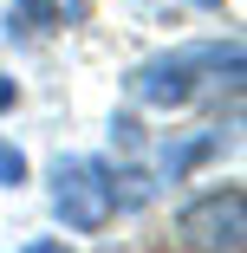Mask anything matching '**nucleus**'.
Listing matches in <instances>:
<instances>
[{
	"label": "nucleus",
	"instance_id": "1",
	"mask_svg": "<svg viewBox=\"0 0 247 253\" xmlns=\"http://www.w3.org/2000/svg\"><path fill=\"white\" fill-rule=\"evenodd\" d=\"M221 72H241V39H208V45H176V52H156L130 72V97L150 111H182L202 78H221Z\"/></svg>",
	"mask_w": 247,
	"mask_h": 253
},
{
	"label": "nucleus",
	"instance_id": "2",
	"mask_svg": "<svg viewBox=\"0 0 247 253\" xmlns=\"http://www.w3.org/2000/svg\"><path fill=\"white\" fill-rule=\"evenodd\" d=\"M52 214L72 234H98L117 214V182L98 156H59L52 163Z\"/></svg>",
	"mask_w": 247,
	"mask_h": 253
},
{
	"label": "nucleus",
	"instance_id": "3",
	"mask_svg": "<svg viewBox=\"0 0 247 253\" xmlns=\"http://www.w3.org/2000/svg\"><path fill=\"white\" fill-rule=\"evenodd\" d=\"M176 240L195 253H241L247 247V195L228 188H202L176 208Z\"/></svg>",
	"mask_w": 247,
	"mask_h": 253
},
{
	"label": "nucleus",
	"instance_id": "4",
	"mask_svg": "<svg viewBox=\"0 0 247 253\" xmlns=\"http://www.w3.org/2000/svg\"><path fill=\"white\" fill-rule=\"evenodd\" d=\"M208 156H221V130H202V136H182V143H163V175L182 182L189 169H202Z\"/></svg>",
	"mask_w": 247,
	"mask_h": 253
},
{
	"label": "nucleus",
	"instance_id": "5",
	"mask_svg": "<svg viewBox=\"0 0 247 253\" xmlns=\"http://www.w3.org/2000/svg\"><path fill=\"white\" fill-rule=\"evenodd\" d=\"M7 26H33V33H46V26H59V7H52V0H20V13H13Z\"/></svg>",
	"mask_w": 247,
	"mask_h": 253
},
{
	"label": "nucleus",
	"instance_id": "6",
	"mask_svg": "<svg viewBox=\"0 0 247 253\" xmlns=\"http://www.w3.org/2000/svg\"><path fill=\"white\" fill-rule=\"evenodd\" d=\"M0 182H13V188L26 182V156H20L13 143H0Z\"/></svg>",
	"mask_w": 247,
	"mask_h": 253
},
{
	"label": "nucleus",
	"instance_id": "7",
	"mask_svg": "<svg viewBox=\"0 0 247 253\" xmlns=\"http://www.w3.org/2000/svg\"><path fill=\"white\" fill-rule=\"evenodd\" d=\"M195 7H202V13H221V0H195Z\"/></svg>",
	"mask_w": 247,
	"mask_h": 253
}]
</instances>
